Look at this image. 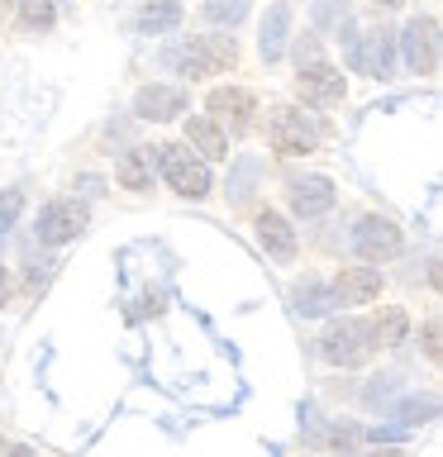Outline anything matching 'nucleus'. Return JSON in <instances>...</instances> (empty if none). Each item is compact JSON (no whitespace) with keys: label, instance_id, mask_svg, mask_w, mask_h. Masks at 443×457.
<instances>
[{"label":"nucleus","instance_id":"bb28decb","mask_svg":"<svg viewBox=\"0 0 443 457\" xmlns=\"http://www.w3.org/2000/svg\"><path fill=\"white\" fill-rule=\"evenodd\" d=\"M296 62L300 67H310V62H320V43H314V34H305L296 43Z\"/></svg>","mask_w":443,"mask_h":457},{"label":"nucleus","instance_id":"39448f33","mask_svg":"<svg viewBox=\"0 0 443 457\" xmlns=\"http://www.w3.org/2000/svg\"><path fill=\"white\" fill-rule=\"evenodd\" d=\"M400 48H405V67L414 77H429L439 67V20L424 14V20H410L405 34H400Z\"/></svg>","mask_w":443,"mask_h":457},{"label":"nucleus","instance_id":"f257e3e1","mask_svg":"<svg viewBox=\"0 0 443 457\" xmlns=\"http://www.w3.org/2000/svg\"><path fill=\"white\" fill-rule=\"evenodd\" d=\"M153 162L163 167V177L171 181V191H177V195H186V200L210 195V167L200 162V157H191L186 148H177V143L153 148Z\"/></svg>","mask_w":443,"mask_h":457},{"label":"nucleus","instance_id":"ddd939ff","mask_svg":"<svg viewBox=\"0 0 443 457\" xmlns=\"http://www.w3.org/2000/svg\"><path fill=\"white\" fill-rule=\"evenodd\" d=\"M286 43H291V5L277 0V5L267 10L263 20V34H257V53H263V62H277L286 53Z\"/></svg>","mask_w":443,"mask_h":457},{"label":"nucleus","instance_id":"7ed1b4c3","mask_svg":"<svg viewBox=\"0 0 443 457\" xmlns=\"http://www.w3.org/2000/svg\"><path fill=\"white\" fill-rule=\"evenodd\" d=\"M372 328L363 324V320H343V324H334L329 334L320 338V353L329 357L334 367H357V362H367L372 357Z\"/></svg>","mask_w":443,"mask_h":457},{"label":"nucleus","instance_id":"f8f14e48","mask_svg":"<svg viewBox=\"0 0 443 457\" xmlns=\"http://www.w3.org/2000/svg\"><path fill=\"white\" fill-rule=\"evenodd\" d=\"M377 295H381V271H372V267H343L339 271L334 300H343V305H367Z\"/></svg>","mask_w":443,"mask_h":457},{"label":"nucleus","instance_id":"5701e85b","mask_svg":"<svg viewBox=\"0 0 443 457\" xmlns=\"http://www.w3.org/2000/svg\"><path fill=\"white\" fill-rule=\"evenodd\" d=\"M439 414V400L429 395V400H405V405L396 410V420H405V424H424V420H434Z\"/></svg>","mask_w":443,"mask_h":457},{"label":"nucleus","instance_id":"b1692460","mask_svg":"<svg viewBox=\"0 0 443 457\" xmlns=\"http://www.w3.org/2000/svg\"><path fill=\"white\" fill-rule=\"evenodd\" d=\"M20 210H24V195L20 191H0V234L20 220Z\"/></svg>","mask_w":443,"mask_h":457},{"label":"nucleus","instance_id":"20e7f679","mask_svg":"<svg viewBox=\"0 0 443 457\" xmlns=\"http://www.w3.org/2000/svg\"><path fill=\"white\" fill-rule=\"evenodd\" d=\"M267 143H272L281 157H305V153H314L320 134H314V124H305V114H296V110H272Z\"/></svg>","mask_w":443,"mask_h":457},{"label":"nucleus","instance_id":"4468645a","mask_svg":"<svg viewBox=\"0 0 443 457\" xmlns=\"http://www.w3.org/2000/svg\"><path fill=\"white\" fill-rule=\"evenodd\" d=\"M186 143L205 157V162H220V157H229V138H224V129L210 120V114H191L186 120Z\"/></svg>","mask_w":443,"mask_h":457},{"label":"nucleus","instance_id":"9d476101","mask_svg":"<svg viewBox=\"0 0 443 457\" xmlns=\"http://www.w3.org/2000/svg\"><path fill=\"white\" fill-rule=\"evenodd\" d=\"M210 120L214 124H229L234 134H243L248 129V114H253V96L238 91V86H220V91H210Z\"/></svg>","mask_w":443,"mask_h":457},{"label":"nucleus","instance_id":"2eb2a0df","mask_svg":"<svg viewBox=\"0 0 443 457\" xmlns=\"http://www.w3.org/2000/svg\"><path fill=\"white\" fill-rule=\"evenodd\" d=\"M257 238H263V248L277 257V262H291L296 257V228L286 224L281 214H272V210L257 214Z\"/></svg>","mask_w":443,"mask_h":457},{"label":"nucleus","instance_id":"393cba45","mask_svg":"<svg viewBox=\"0 0 443 457\" xmlns=\"http://www.w3.org/2000/svg\"><path fill=\"white\" fill-rule=\"evenodd\" d=\"M353 438H357L353 428H324V434H314L310 443H320V448H348Z\"/></svg>","mask_w":443,"mask_h":457},{"label":"nucleus","instance_id":"cd10ccee","mask_svg":"<svg viewBox=\"0 0 443 457\" xmlns=\"http://www.w3.org/2000/svg\"><path fill=\"white\" fill-rule=\"evenodd\" d=\"M424 357H429V362H439V320L424 324Z\"/></svg>","mask_w":443,"mask_h":457},{"label":"nucleus","instance_id":"dca6fc26","mask_svg":"<svg viewBox=\"0 0 443 457\" xmlns=\"http://www.w3.org/2000/svg\"><path fill=\"white\" fill-rule=\"evenodd\" d=\"M291 205H296V214H305V220H314V214H324V210H334V181H329V177L296 181Z\"/></svg>","mask_w":443,"mask_h":457},{"label":"nucleus","instance_id":"9b49d317","mask_svg":"<svg viewBox=\"0 0 443 457\" xmlns=\"http://www.w3.org/2000/svg\"><path fill=\"white\" fill-rule=\"evenodd\" d=\"M391 62H396V34L391 29H377V34H367L357 43V71H367V77H391Z\"/></svg>","mask_w":443,"mask_h":457},{"label":"nucleus","instance_id":"a878e982","mask_svg":"<svg viewBox=\"0 0 443 457\" xmlns=\"http://www.w3.org/2000/svg\"><path fill=\"white\" fill-rule=\"evenodd\" d=\"M314 20L320 24H329V20H348V10H339V0H314Z\"/></svg>","mask_w":443,"mask_h":457},{"label":"nucleus","instance_id":"c756f323","mask_svg":"<svg viewBox=\"0 0 443 457\" xmlns=\"http://www.w3.org/2000/svg\"><path fill=\"white\" fill-rule=\"evenodd\" d=\"M5 291H10V277H5V267H0V305H5Z\"/></svg>","mask_w":443,"mask_h":457},{"label":"nucleus","instance_id":"f03ea898","mask_svg":"<svg viewBox=\"0 0 443 457\" xmlns=\"http://www.w3.org/2000/svg\"><path fill=\"white\" fill-rule=\"evenodd\" d=\"M234 43H229V38H191V43H186V48H177V53H171L167 57V62L171 67H177L181 71V77H214V71H224V67H234Z\"/></svg>","mask_w":443,"mask_h":457},{"label":"nucleus","instance_id":"6ab92c4d","mask_svg":"<svg viewBox=\"0 0 443 457\" xmlns=\"http://www.w3.org/2000/svg\"><path fill=\"white\" fill-rule=\"evenodd\" d=\"M177 24H181V5H177V0H163V5H148L138 14L143 34H167V29H177Z\"/></svg>","mask_w":443,"mask_h":457},{"label":"nucleus","instance_id":"6e6552de","mask_svg":"<svg viewBox=\"0 0 443 457\" xmlns=\"http://www.w3.org/2000/svg\"><path fill=\"white\" fill-rule=\"evenodd\" d=\"M81 228H86V210L77 205V200H57V205H48L38 214V238L53 243V248L57 243H71Z\"/></svg>","mask_w":443,"mask_h":457},{"label":"nucleus","instance_id":"473e14b6","mask_svg":"<svg viewBox=\"0 0 443 457\" xmlns=\"http://www.w3.org/2000/svg\"><path fill=\"white\" fill-rule=\"evenodd\" d=\"M0 457H5V443H0Z\"/></svg>","mask_w":443,"mask_h":457},{"label":"nucleus","instance_id":"2f4dec72","mask_svg":"<svg viewBox=\"0 0 443 457\" xmlns=\"http://www.w3.org/2000/svg\"><path fill=\"white\" fill-rule=\"evenodd\" d=\"M10 457H34V453H29V448H14V453H10Z\"/></svg>","mask_w":443,"mask_h":457},{"label":"nucleus","instance_id":"412c9836","mask_svg":"<svg viewBox=\"0 0 443 457\" xmlns=\"http://www.w3.org/2000/svg\"><path fill=\"white\" fill-rule=\"evenodd\" d=\"M248 14V0H205V20L210 24H238Z\"/></svg>","mask_w":443,"mask_h":457},{"label":"nucleus","instance_id":"a211bd4d","mask_svg":"<svg viewBox=\"0 0 443 457\" xmlns=\"http://www.w3.org/2000/svg\"><path fill=\"white\" fill-rule=\"evenodd\" d=\"M372 328V343H381V348H396L400 338H405V328H410V320H405V310L400 305H381V314L367 324Z\"/></svg>","mask_w":443,"mask_h":457},{"label":"nucleus","instance_id":"1a4fd4ad","mask_svg":"<svg viewBox=\"0 0 443 457\" xmlns=\"http://www.w3.org/2000/svg\"><path fill=\"white\" fill-rule=\"evenodd\" d=\"M134 114L138 120H153V124H167V120H177V114H186V96L177 86H143L134 96Z\"/></svg>","mask_w":443,"mask_h":457},{"label":"nucleus","instance_id":"423d86ee","mask_svg":"<svg viewBox=\"0 0 443 457\" xmlns=\"http://www.w3.org/2000/svg\"><path fill=\"white\" fill-rule=\"evenodd\" d=\"M353 248H357V257H367V262H391L400 253V228L391 220H377V214H372V220L357 224Z\"/></svg>","mask_w":443,"mask_h":457},{"label":"nucleus","instance_id":"aec40b11","mask_svg":"<svg viewBox=\"0 0 443 457\" xmlns=\"http://www.w3.org/2000/svg\"><path fill=\"white\" fill-rule=\"evenodd\" d=\"M291 295H296V310H300V314H324L329 305H339L334 291H324L320 281H296Z\"/></svg>","mask_w":443,"mask_h":457},{"label":"nucleus","instance_id":"4be33fe9","mask_svg":"<svg viewBox=\"0 0 443 457\" xmlns=\"http://www.w3.org/2000/svg\"><path fill=\"white\" fill-rule=\"evenodd\" d=\"M24 29H53V0H20Z\"/></svg>","mask_w":443,"mask_h":457},{"label":"nucleus","instance_id":"c85d7f7f","mask_svg":"<svg viewBox=\"0 0 443 457\" xmlns=\"http://www.w3.org/2000/svg\"><path fill=\"white\" fill-rule=\"evenodd\" d=\"M372 5H377V10H400L405 0H372Z\"/></svg>","mask_w":443,"mask_h":457},{"label":"nucleus","instance_id":"f3484780","mask_svg":"<svg viewBox=\"0 0 443 457\" xmlns=\"http://www.w3.org/2000/svg\"><path fill=\"white\" fill-rule=\"evenodd\" d=\"M114 177H120L124 191H148V186H153V148L124 153L120 167H114Z\"/></svg>","mask_w":443,"mask_h":457},{"label":"nucleus","instance_id":"0eeeda50","mask_svg":"<svg viewBox=\"0 0 443 457\" xmlns=\"http://www.w3.org/2000/svg\"><path fill=\"white\" fill-rule=\"evenodd\" d=\"M296 91H300V100H310V105H339L343 100V71L329 67V62H310V67H300Z\"/></svg>","mask_w":443,"mask_h":457},{"label":"nucleus","instance_id":"7c9ffc66","mask_svg":"<svg viewBox=\"0 0 443 457\" xmlns=\"http://www.w3.org/2000/svg\"><path fill=\"white\" fill-rule=\"evenodd\" d=\"M372 457H405V453H400V448H377Z\"/></svg>","mask_w":443,"mask_h":457}]
</instances>
